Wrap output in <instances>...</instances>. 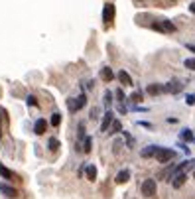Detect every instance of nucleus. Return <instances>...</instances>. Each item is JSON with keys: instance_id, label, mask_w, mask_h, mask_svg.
Masks as SVG:
<instances>
[{"instance_id": "22", "label": "nucleus", "mask_w": 195, "mask_h": 199, "mask_svg": "<svg viewBox=\"0 0 195 199\" xmlns=\"http://www.w3.org/2000/svg\"><path fill=\"white\" fill-rule=\"evenodd\" d=\"M183 65H185V69L195 71V57H187V59L183 61Z\"/></svg>"}, {"instance_id": "2", "label": "nucleus", "mask_w": 195, "mask_h": 199, "mask_svg": "<svg viewBox=\"0 0 195 199\" xmlns=\"http://www.w3.org/2000/svg\"><path fill=\"white\" fill-rule=\"evenodd\" d=\"M152 28L156 32H162V34H176L177 32V28L174 22H170V20H158V22H154Z\"/></svg>"}, {"instance_id": "18", "label": "nucleus", "mask_w": 195, "mask_h": 199, "mask_svg": "<svg viewBox=\"0 0 195 199\" xmlns=\"http://www.w3.org/2000/svg\"><path fill=\"white\" fill-rule=\"evenodd\" d=\"M179 136H181V140H183V142H195V134H193V132H191L189 128L181 130V134H179Z\"/></svg>"}, {"instance_id": "7", "label": "nucleus", "mask_w": 195, "mask_h": 199, "mask_svg": "<svg viewBox=\"0 0 195 199\" xmlns=\"http://www.w3.org/2000/svg\"><path fill=\"white\" fill-rule=\"evenodd\" d=\"M0 193H2L4 197H8V199H14V197H18V191L14 189L12 185H8V183H0Z\"/></svg>"}, {"instance_id": "35", "label": "nucleus", "mask_w": 195, "mask_h": 199, "mask_svg": "<svg viewBox=\"0 0 195 199\" xmlns=\"http://www.w3.org/2000/svg\"><path fill=\"white\" fill-rule=\"evenodd\" d=\"M193 180H195V169H193Z\"/></svg>"}, {"instance_id": "25", "label": "nucleus", "mask_w": 195, "mask_h": 199, "mask_svg": "<svg viewBox=\"0 0 195 199\" xmlns=\"http://www.w3.org/2000/svg\"><path fill=\"white\" fill-rule=\"evenodd\" d=\"M47 146H49V150H57V148H59V140H57V138H49Z\"/></svg>"}, {"instance_id": "15", "label": "nucleus", "mask_w": 195, "mask_h": 199, "mask_svg": "<svg viewBox=\"0 0 195 199\" xmlns=\"http://www.w3.org/2000/svg\"><path fill=\"white\" fill-rule=\"evenodd\" d=\"M118 81H120L122 85H126V87H132V85H134V83H132V77H130L126 71H118Z\"/></svg>"}, {"instance_id": "24", "label": "nucleus", "mask_w": 195, "mask_h": 199, "mask_svg": "<svg viewBox=\"0 0 195 199\" xmlns=\"http://www.w3.org/2000/svg\"><path fill=\"white\" fill-rule=\"evenodd\" d=\"M91 146H93V140H91V136H85V142H83V150H85V152H91Z\"/></svg>"}, {"instance_id": "10", "label": "nucleus", "mask_w": 195, "mask_h": 199, "mask_svg": "<svg viewBox=\"0 0 195 199\" xmlns=\"http://www.w3.org/2000/svg\"><path fill=\"white\" fill-rule=\"evenodd\" d=\"M46 130H47V122L43 120V119H37L36 124H34V132L37 136H42V134H46Z\"/></svg>"}, {"instance_id": "29", "label": "nucleus", "mask_w": 195, "mask_h": 199, "mask_svg": "<svg viewBox=\"0 0 195 199\" xmlns=\"http://www.w3.org/2000/svg\"><path fill=\"white\" fill-rule=\"evenodd\" d=\"M97 119H99V107H95L91 110V120H97Z\"/></svg>"}, {"instance_id": "28", "label": "nucleus", "mask_w": 195, "mask_h": 199, "mask_svg": "<svg viewBox=\"0 0 195 199\" xmlns=\"http://www.w3.org/2000/svg\"><path fill=\"white\" fill-rule=\"evenodd\" d=\"M185 102H187L189 107H193V105H195V95H187V97H185Z\"/></svg>"}, {"instance_id": "4", "label": "nucleus", "mask_w": 195, "mask_h": 199, "mask_svg": "<svg viewBox=\"0 0 195 199\" xmlns=\"http://www.w3.org/2000/svg\"><path fill=\"white\" fill-rule=\"evenodd\" d=\"M140 191H142V195H144V197H154L156 191H158V187H156V181H154V180H144Z\"/></svg>"}, {"instance_id": "12", "label": "nucleus", "mask_w": 195, "mask_h": 199, "mask_svg": "<svg viewBox=\"0 0 195 199\" xmlns=\"http://www.w3.org/2000/svg\"><path fill=\"white\" fill-rule=\"evenodd\" d=\"M179 91H183V85L179 83V81H171V83L166 85V93H171V95H176Z\"/></svg>"}, {"instance_id": "20", "label": "nucleus", "mask_w": 195, "mask_h": 199, "mask_svg": "<svg viewBox=\"0 0 195 199\" xmlns=\"http://www.w3.org/2000/svg\"><path fill=\"white\" fill-rule=\"evenodd\" d=\"M128 102H132V105H138V102H142V93H132Z\"/></svg>"}, {"instance_id": "5", "label": "nucleus", "mask_w": 195, "mask_h": 199, "mask_svg": "<svg viewBox=\"0 0 195 199\" xmlns=\"http://www.w3.org/2000/svg\"><path fill=\"white\" fill-rule=\"evenodd\" d=\"M114 14H116V8L112 2H107L103 8V22L104 24H112V20H114Z\"/></svg>"}, {"instance_id": "13", "label": "nucleus", "mask_w": 195, "mask_h": 199, "mask_svg": "<svg viewBox=\"0 0 195 199\" xmlns=\"http://www.w3.org/2000/svg\"><path fill=\"white\" fill-rule=\"evenodd\" d=\"M0 175H2L4 180H10V181H16L18 180V175L14 174V172H10V169L6 168V166H2V164H0Z\"/></svg>"}, {"instance_id": "26", "label": "nucleus", "mask_w": 195, "mask_h": 199, "mask_svg": "<svg viewBox=\"0 0 195 199\" xmlns=\"http://www.w3.org/2000/svg\"><path fill=\"white\" fill-rule=\"evenodd\" d=\"M122 134H124V138H126V144H128V148H132V146H134V140H132V136L128 134V132H122Z\"/></svg>"}, {"instance_id": "33", "label": "nucleus", "mask_w": 195, "mask_h": 199, "mask_svg": "<svg viewBox=\"0 0 195 199\" xmlns=\"http://www.w3.org/2000/svg\"><path fill=\"white\" fill-rule=\"evenodd\" d=\"M179 148H181L185 154H189V148H187V144H179Z\"/></svg>"}, {"instance_id": "9", "label": "nucleus", "mask_w": 195, "mask_h": 199, "mask_svg": "<svg viewBox=\"0 0 195 199\" xmlns=\"http://www.w3.org/2000/svg\"><path fill=\"white\" fill-rule=\"evenodd\" d=\"M185 180H187V174L185 172H177L176 175H174V180H171V185H174L176 189H179L185 183Z\"/></svg>"}, {"instance_id": "8", "label": "nucleus", "mask_w": 195, "mask_h": 199, "mask_svg": "<svg viewBox=\"0 0 195 199\" xmlns=\"http://www.w3.org/2000/svg\"><path fill=\"white\" fill-rule=\"evenodd\" d=\"M146 93H148V95H152V97H158V95L166 93V85L152 83V85H148V87H146Z\"/></svg>"}, {"instance_id": "21", "label": "nucleus", "mask_w": 195, "mask_h": 199, "mask_svg": "<svg viewBox=\"0 0 195 199\" xmlns=\"http://www.w3.org/2000/svg\"><path fill=\"white\" fill-rule=\"evenodd\" d=\"M103 102H104V107L110 110V107H112V93H110V91L104 93V101H103Z\"/></svg>"}, {"instance_id": "23", "label": "nucleus", "mask_w": 195, "mask_h": 199, "mask_svg": "<svg viewBox=\"0 0 195 199\" xmlns=\"http://www.w3.org/2000/svg\"><path fill=\"white\" fill-rule=\"evenodd\" d=\"M49 122H51V126H59V122H61V114H59V113H53Z\"/></svg>"}, {"instance_id": "31", "label": "nucleus", "mask_w": 195, "mask_h": 199, "mask_svg": "<svg viewBox=\"0 0 195 199\" xmlns=\"http://www.w3.org/2000/svg\"><path fill=\"white\" fill-rule=\"evenodd\" d=\"M140 126H144V128H152V124L146 122V120H140Z\"/></svg>"}, {"instance_id": "30", "label": "nucleus", "mask_w": 195, "mask_h": 199, "mask_svg": "<svg viewBox=\"0 0 195 199\" xmlns=\"http://www.w3.org/2000/svg\"><path fill=\"white\" fill-rule=\"evenodd\" d=\"M79 138H85V122L79 124Z\"/></svg>"}, {"instance_id": "1", "label": "nucleus", "mask_w": 195, "mask_h": 199, "mask_svg": "<svg viewBox=\"0 0 195 199\" xmlns=\"http://www.w3.org/2000/svg\"><path fill=\"white\" fill-rule=\"evenodd\" d=\"M156 160L160 162V164H170L171 160L177 158V152L171 150V148H158V152H156Z\"/></svg>"}, {"instance_id": "6", "label": "nucleus", "mask_w": 195, "mask_h": 199, "mask_svg": "<svg viewBox=\"0 0 195 199\" xmlns=\"http://www.w3.org/2000/svg\"><path fill=\"white\" fill-rule=\"evenodd\" d=\"M114 122V113L112 110H107V113L103 114V122H101V128H99V132H107L109 128H110V124Z\"/></svg>"}, {"instance_id": "32", "label": "nucleus", "mask_w": 195, "mask_h": 199, "mask_svg": "<svg viewBox=\"0 0 195 199\" xmlns=\"http://www.w3.org/2000/svg\"><path fill=\"white\" fill-rule=\"evenodd\" d=\"M187 49H189L191 51V53H195V43H187V46H185Z\"/></svg>"}, {"instance_id": "3", "label": "nucleus", "mask_w": 195, "mask_h": 199, "mask_svg": "<svg viewBox=\"0 0 195 199\" xmlns=\"http://www.w3.org/2000/svg\"><path fill=\"white\" fill-rule=\"evenodd\" d=\"M87 105V95L81 93L77 99H69L67 101V108H69V113H77V110H81Z\"/></svg>"}, {"instance_id": "11", "label": "nucleus", "mask_w": 195, "mask_h": 199, "mask_svg": "<svg viewBox=\"0 0 195 199\" xmlns=\"http://www.w3.org/2000/svg\"><path fill=\"white\" fill-rule=\"evenodd\" d=\"M158 148H160V146L150 144V146H146V148L140 152V156H142V158H154V156H156V152H158Z\"/></svg>"}, {"instance_id": "19", "label": "nucleus", "mask_w": 195, "mask_h": 199, "mask_svg": "<svg viewBox=\"0 0 195 199\" xmlns=\"http://www.w3.org/2000/svg\"><path fill=\"white\" fill-rule=\"evenodd\" d=\"M118 132H122V124H120V120H114L110 124V132H109V134H118Z\"/></svg>"}, {"instance_id": "34", "label": "nucleus", "mask_w": 195, "mask_h": 199, "mask_svg": "<svg viewBox=\"0 0 195 199\" xmlns=\"http://www.w3.org/2000/svg\"><path fill=\"white\" fill-rule=\"evenodd\" d=\"M189 10H191V12H193V14H195V2H193V4H191V6H189Z\"/></svg>"}, {"instance_id": "27", "label": "nucleus", "mask_w": 195, "mask_h": 199, "mask_svg": "<svg viewBox=\"0 0 195 199\" xmlns=\"http://www.w3.org/2000/svg\"><path fill=\"white\" fill-rule=\"evenodd\" d=\"M26 101H28V105H30V107H37V101H36L34 95H30V97H28Z\"/></svg>"}, {"instance_id": "14", "label": "nucleus", "mask_w": 195, "mask_h": 199, "mask_svg": "<svg viewBox=\"0 0 195 199\" xmlns=\"http://www.w3.org/2000/svg\"><path fill=\"white\" fill-rule=\"evenodd\" d=\"M128 180H130V169H120V172L116 174V178H114L116 183H126Z\"/></svg>"}, {"instance_id": "17", "label": "nucleus", "mask_w": 195, "mask_h": 199, "mask_svg": "<svg viewBox=\"0 0 195 199\" xmlns=\"http://www.w3.org/2000/svg\"><path fill=\"white\" fill-rule=\"evenodd\" d=\"M85 174H87V180H89V181H95V180H97V166H95V164H89V166L85 168Z\"/></svg>"}, {"instance_id": "16", "label": "nucleus", "mask_w": 195, "mask_h": 199, "mask_svg": "<svg viewBox=\"0 0 195 199\" xmlns=\"http://www.w3.org/2000/svg\"><path fill=\"white\" fill-rule=\"evenodd\" d=\"M101 77H103V81L110 83V81L114 79V71H112L110 67H103V69H101Z\"/></svg>"}]
</instances>
